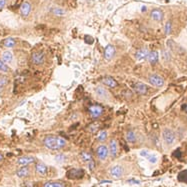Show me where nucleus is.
Returning a JSON list of instances; mask_svg holds the SVG:
<instances>
[{"instance_id": "f257e3e1", "label": "nucleus", "mask_w": 187, "mask_h": 187, "mask_svg": "<svg viewBox=\"0 0 187 187\" xmlns=\"http://www.w3.org/2000/svg\"><path fill=\"white\" fill-rule=\"evenodd\" d=\"M66 140L61 136L57 135H47L43 139V144L47 149L52 151H57L63 149L66 146Z\"/></svg>"}, {"instance_id": "f03ea898", "label": "nucleus", "mask_w": 187, "mask_h": 187, "mask_svg": "<svg viewBox=\"0 0 187 187\" xmlns=\"http://www.w3.org/2000/svg\"><path fill=\"white\" fill-rule=\"evenodd\" d=\"M84 175H85V172H84L83 169L81 168H71L66 172V177L68 179H72V180H77V179H81L83 178Z\"/></svg>"}, {"instance_id": "7ed1b4c3", "label": "nucleus", "mask_w": 187, "mask_h": 187, "mask_svg": "<svg viewBox=\"0 0 187 187\" xmlns=\"http://www.w3.org/2000/svg\"><path fill=\"white\" fill-rule=\"evenodd\" d=\"M124 173H125V170H124L123 166H121L119 164L113 165L109 169V175L113 179H120L124 175Z\"/></svg>"}, {"instance_id": "20e7f679", "label": "nucleus", "mask_w": 187, "mask_h": 187, "mask_svg": "<svg viewBox=\"0 0 187 187\" xmlns=\"http://www.w3.org/2000/svg\"><path fill=\"white\" fill-rule=\"evenodd\" d=\"M162 137H163L164 142L166 143L167 145L174 144V142H175V140H176L175 133L169 128H165L163 130V132H162Z\"/></svg>"}, {"instance_id": "39448f33", "label": "nucleus", "mask_w": 187, "mask_h": 187, "mask_svg": "<svg viewBox=\"0 0 187 187\" xmlns=\"http://www.w3.org/2000/svg\"><path fill=\"white\" fill-rule=\"evenodd\" d=\"M109 149L106 145H99L96 149V157L98 158L99 161H105L108 158Z\"/></svg>"}, {"instance_id": "423d86ee", "label": "nucleus", "mask_w": 187, "mask_h": 187, "mask_svg": "<svg viewBox=\"0 0 187 187\" xmlns=\"http://www.w3.org/2000/svg\"><path fill=\"white\" fill-rule=\"evenodd\" d=\"M147 80L152 86L158 87V88H160V87L164 85V79L160 75H157V74H150L148 76Z\"/></svg>"}, {"instance_id": "0eeeda50", "label": "nucleus", "mask_w": 187, "mask_h": 187, "mask_svg": "<svg viewBox=\"0 0 187 187\" xmlns=\"http://www.w3.org/2000/svg\"><path fill=\"white\" fill-rule=\"evenodd\" d=\"M89 114L93 119H97L103 114V107L100 105H91L88 109Z\"/></svg>"}, {"instance_id": "6e6552de", "label": "nucleus", "mask_w": 187, "mask_h": 187, "mask_svg": "<svg viewBox=\"0 0 187 187\" xmlns=\"http://www.w3.org/2000/svg\"><path fill=\"white\" fill-rule=\"evenodd\" d=\"M31 60L35 65H41L45 61V54L42 51H36L31 55Z\"/></svg>"}, {"instance_id": "1a4fd4ad", "label": "nucleus", "mask_w": 187, "mask_h": 187, "mask_svg": "<svg viewBox=\"0 0 187 187\" xmlns=\"http://www.w3.org/2000/svg\"><path fill=\"white\" fill-rule=\"evenodd\" d=\"M133 90L135 91L137 94L139 95H146L148 93V87L147 85H145L144 83L142 82H137V83H134L133 86H132Z\"/></svg>"}, {"instance_id": "9d476101", "label": "nucleus", "mask_w": 187, "mask_h": 187, "mask_svg": "<svg viewBox=\"0 0 187 187\" xmlns=\"http://www.w3.org/2000/svg\"><path fill=\"white\" fill-rule=\"evenodd\" d=\"M95 94L97 95L98 98L102 99V100H108L110 95H109V92L107 91L106 88H104L103 86H97L95 88Z\"/></svg>"}, {"instance_id": "9b49d317", "label": "nucleus", "mask_w": 187, "mask_h": 187, "mask_svg": "<svg viewBox=\"0 0 187 187\" xmlns=\"http://www.w3.org/2000/svg\"><path fill=\"white\" fill-rule=\"evenodd\" d=\"M149 52H150V51H149L147 48H140V49H138V50L136 51V53H135L136 60L139 61V62L145 61L146 59L148 58Z\"/></svg>"}, {"instance_id": "f8f14e48", "label": "nucleus", "mask_w": 187, "mask_h": 187, "mask_svg": "<svg viewBox=\"0 0 187 187\" xmlns=\"http://www.w3.org/2000/svg\"><path fill=\"white\" fill-rule=\"evenodd\" d=\"M109 154L111 155L112 158H115L117 156L118 154V151H119V145H118V142L117 140L115 139H112L110 143H109Z\"/></svg>"}, {"instance_id": "ddd939ff", "label": "nucleus", "mask_w": 187, "mask_h": 187, "mask_svg": "<svg viewBox=\"0 0 187 187\" xmlns=\"http://www.w3.org/2000/svg\"><path fill=\"white\" fill-rule=\"evenodd\" d=\"M100 81H101V83L103 84V85L109 87V88H115V87L118 85L117 81L115 80L113 77H111V76H104V77H102V78L100 79Z\"/></svg>"}, {"instance_id": "4468645a", "label": "nucleus", "mask_w": 187, "mask_h": 187, "mask_svg": "<svg viewBox=\"0 0 187 187\" xmlns=\"http://www.w3.org/2000/svg\"><path fill=\"white\" fill-rule=\"evenodd\" d=\"M35 161H36L35 157H33V156H22L17 160V164L20 165L21 167L28 166V165L34 163Z\"/></svg>"}, {"instance_id": "2eb2a0df", "label": "nucleus", "mask_w": 187, "mask_h": 187, "mask_svg": "<svg viewBox=\"0 0 187 187\" xmlns=\"http://www.w3.org/2000/svg\"><path fill=\"white\" fill-rule=\"evenodd\" d=\"M115 56V48L112 44H108L104 49V58L105 60L110 61Z\"/></svg>"}, {"instance_id": "dca6fc26", "label": "nucleus", "mask_w": 187, "mask_h": 187, "mask_svg": "<svg viewBox=\"0 0 187 187\" xmlns=\"http://www.w3.org/2000/svg\"><path fill=\"white\" fill-rule=\"evenodd\" d=\"M35 171H36V173L39 174L40 176H45V175H47L48 167L46 166L44 163L39 162V163H36V165H35Z\"/></svg>"}, {"instance_id": "f3484780", "label": "nucleus", "mask_w": 187, "mask_h": 187, "mask_svg": "<svg viewBox=\"0 0 187 187\" xmlns=\"http://www.w3.org/2000/svg\"><path fill=\"white\" fill-rule=\"evenodd\" d=\"M31 12V4L30 2L24 1L20 6V13L23 17H26L30 14Z\"/></svg>"}, {"instance_id": "a211bd4d", "label": "nucleus", "mask_w": 187, "mask_h": 187, "mask_svg": "<svg viewBox=\"0 0 187 187\" xmlns=\"http://www.w3.org/2000/svg\"><path fill=\"white\" fill-rule=\"evenodd\" d=\"M150 16H151V19L154 20V21H157V22H160V21L163 19V11L160 10V9H153V10L151 11L150 13Z\"/></svg>"}, {"instance_id": "6ab92c4d", "label": "nucleus", "mask_w": 187, "mask_h": 187, "mask_svg": "<svg viewBox=\"0 0 187 187\" xmlns=\"http://www.w3.org/2000/svg\"><path fill=\"white\" fill-rule=\"evenodd\" d=\"M148 61L149 63L151 65H155L158 62V59H159V53H158V51L156 50H152L149 52V55H148Z\"/></svg>"}, {"instance_id": "aec40b11", "label": "nucleus", "mask_w": 187, "mask_h": 187, "mask_svg": "<svg viewBox=\"0 0 187 187\" xmlns=\"http://www.w3.org/2000/svg\"><path fill=\"white\" fill-rule=\"evenodd\" d=\"M30 174V168L28 166H22L21 168H19L16 171V175L20 178H24V177H27Z\"/></svg>"}, {"instance_id": "412c9836", "label": "nucleus", "mask_w": 187, "mask_h": 187, "mask_svg": "<svg viewBox=\"0 0 187 187\" xmlns=\"http://www.w3.org/2000/svg\"><path fill=\"white\" fill-rule=\"evenodd\" d=\"M126 140L129 143H135L137 141V134L133 130H129L126 133Z\"/></svg>"}, {"instance_id": "4be33fe9", "label": "nucleus", "mask_w": 187, "mask_h": 187, "mask_svg": "<svg viewBox=\"0 0 187 187\" xmlns=\"http://www.w3.org/2000/svg\"><path fill=\"white\" fill-rule=\"evenodd\" d=\"M80 157H81V159H82V161H83V162H85L86 164H89L90 162H92V161H93V157H92V155L90 154L89 152H87V151H83V152H81Z\"/></svg>"}, {"instance_id": "5701e85b", "label": "nucleus", "mask_w": 187, "mask_h": 187, "mask_svg": "<svg viewBox=\"0 0 187 187\" xmlns=\"http://www.w3.org/2000/svg\"><path fill=\"white\" fill-rule=\"evenodd\" d=\"M43 187H66V184L62 181H47L43 184Z\"/></svg>"}, {"instance_id": "b1692460", "label": "nucleus", "mask_w": 187, "mask_h": 187, "mask_svg": "<svg viewBox=\"0 0 187 187\" xmlns=\"http://www.w3.org/2000/svg\"><path fill=\"white\" fill-rule=\"evenodd\" d=\"M3 46L6 48H13L15 44H16V41H15L14 38H12V37H8V38H6L3 40Z\"/></svg>"}, {"instance_id": "393cba45", "label": "nucleus", "mask_w": 187, "mask_h": 187, "mask_svg": "<svg viewBox=\"0 0 187 187\" xmlns=\"http://www.w3.org/2000/svg\"><path fill=\"white\" fill-rule=\"evenodd\" d=\"M1 58H2V60L4 61L6 64H7V63H11L12 60H13V55H12L11 52L5 51V52H3V53H2Z\"/></svg>"}, {"instance_id": "a878e982", "label": "nucleus", "mask_w": 187, "mask_h": 187, "mask_svg": "<svg viewBox=\"0 0 187 187\" xmlns=\"http://www.w3.org/2000/svg\"><path fill=\"white\" fill-rule=\"evenodd\" d=\"M51 13L56 15V16H64L66 14V11L61 7H53L51 8Z\"/></svg>"}, {"instance_id": "bb28decb", "label": "nucleus", "mask_w": 187, "mask_h": 187, "mask_svg": "<svg viewBox=\"0 0 187 187\" xmlns=\"http://www.w3.org/2000/svg\"><path fill=\"white\" fill-rule=\"evenodd\" d=\"M107 131L106 130H102V131H100L98 133V135H97V140H98V142H104L105 140H106L107 138Z\"/></svg>"}, {"instance_id": "cd10ccee", "label": "nucleus", "mask_w": 187, "mask_h": 187, "mask_svg": "<svg viewBox=\"0 0 187 187\" xmlns=\"http://www.w3.org/2000/svg\"><path fill=\"white\" fill-rule=\"evenodd\" d=\"M178 180L180 182L187 183V170L181 171V172L178 174Z\"/></svg>"}, {"instance_id": "c85d7f7f", "label": "nucleus", "mask_w": 187, "mask_h": 187, "mask_svg": "<svg viewBox=\"0 0 187 187\" xmlns=\"http://www.w3.org/2000/svg\"><path fill=\"white\" fill-rule=\"evenodd\" d=\"M7 83H8V78L6 76H3L1 75L0 76V91L4 88V87L7 85Z\"/></svg>"}, {"instance_id": "c756f323", "label": "nucleus", "mask_w": 187, "mask_h": 187, "mask_svg": "<svg viewBox=\"0 0 187 187\" xmlns=\"http://www.w3.org/2000/svg\"><path fill=\"white\" fill-rule=\"evenodd\" d=\"M171 31H172V24H171L170 21H167L166 24H165V26H164L165 35H169V34L171 33Z\"/></svg>"}, {"instance_id": "7c9ffc66", "label": "nucleus", "mask_w": 187, "mask_h": 187, "mask_svg": "<svg viewBox=\"0 0 187 187\" xmlns=\"http://www.w3.org/2000/svg\"><path fill=\"white\" fill-rule=\"evenodd\" d=\"M0 71H2V72H8L9 71L8 65L6 64L2 59H0Z\"/></svg>"}, {"instance_id": "2f4dec72", "label": "nucleus", "mask_w": 187, "mask_h": 187, "mask_svg": "<svg viewBox=\"0 0 187 187\" xmlns=\"http://www.w3.org/2000/svg\"><path fill=\"white\" fill-rule=\"evenodd\" d=\"M55 160L58 162V163H62V162H64L66 160V157H65L64 154H57L55 156Z\"/></svg>"}, {"instance_id": "473e14b6", "label": "nucleus", "mask_w": 187, "mask_h": 187, "mask_svg": "<svg viewBox=\"0 0 187 187\" xmlns=\"http://www.w3.org/2000/svg\"><path fill=\"white\" fill-rule=\"evenodd\" d=\"M84 41H85V43H87L88 45H90V44H93V42H94V38H93L92 36H90V35H86L85 37H84Z\"/></svg>"}, {"instance_id": "72a5a7b5", "label": "nucleus", "mask_w": 187, "mask_h": 187, "mask_svg": "<svg viewBox=\"0 0 187 187\" xmlns=\"http://www.w3.org/2000/svg\"><path fill=\"white\" fill-rule=\"evenodd\" d=\"M146 158H147V159L150 161L151 163H155V162L157 161V157L155 156V155H152V154H149Z\"/></svg>"}, {"instance_id": "f704fd0d", "label": "nucleus", "mask_w": 187, "mask_h": 187, "mask_svg": "<svg viewBox=\"0 0 187 187\" xmlns=\"http://www.w3.org/2000/svg\"><path fill=\"white\" fill-rule=\"evenodd\" d=\"M87 167L89 168V170H91V171H93L95 169V161L93 160L92 162H90L89 164H87Z\"/></svg>"}, {"instance_id": "c9c22d12", "label": "nucleus", "mask_w": 187, "mask_h": 187, "mask_svg": "<svg viewBox=\"0 0 187 187\" xmlns=\"http://www.w3.org/2000/svg\"><path fill=\"white\" fill-rule=\"evenodd\" d=\"M163 58H164L166 61H169V60H170V54H169V52L164 50V51H163Z\"/></svg>"}, {"instance_id": "e433bc0d", "label": "nucleus", "mask_w": 187, "mask_h": 187, "mask_svg": "<svg viewBox=\"0 0 187 187\" xmlns=\"http://www.w3.org/2000/svg\"><path fill=\"white\" fill-rule=\"evenodd\" d=\"M6 3H7V0H0V10H2L5 7Z\"/></svg>"}, {"instance_id": "4c0bfd02", "label": "nucleus", "mask_w": 187, "mask_h": 187, "mask_svg": "<svg viewBox=\"0 0 187 187\" xmlns=\"http://www.w3.org/2000/svg\"><path fill=\"white\" fill-rule=\"evenodd\" d=\"M140 154H141V156H143V157H147L150 153H149L147 150H143V151L140 152Z\"/></svg>"}, {"instance_id": "58836bf2", "label": "nucleus", "mask_w": 187, "mask_h": 187, "mask_svg": "<svg viewBox=\"0 0 187 187\" xmlns=\"http://www.w3.org/2000/svg\"><path fill=\"white\" fill-rule=\"evenodd\" d=\"M174 155H175V156H177L178 158L181 157V152H180L179 149H178V150H176L175 152H174Z\"/></svg>"}, {"instance_id": "ea45409f", "label": "nucleus", "mask_w": 187, "mask_h": 187, "mask_svg": "<svg viewBox=\"0 0 187 187\" xmlns=\"http://www.w3.org/2000/svg\"><path fill=\"white\" fill-rule=\"evenodd\" d=\"M3 159H4V156H3L2 154H0V162H2Z\"/></svg>"}, {"instance_id": "a19ab883", "label": "nucleus", "mask_w": 187, "mask_h": 187, "mask_svg": "<svg viewBox=\"0 0 187 187\" xmlns=\"http://www.w3.org/2000/svg\"><path fill=\"white\" fill-rule=\"evenodd\" d=\"M185 108H186V109H185V110L187 111V105H186V106H185Z\"/></svg>"}]
</instances>
